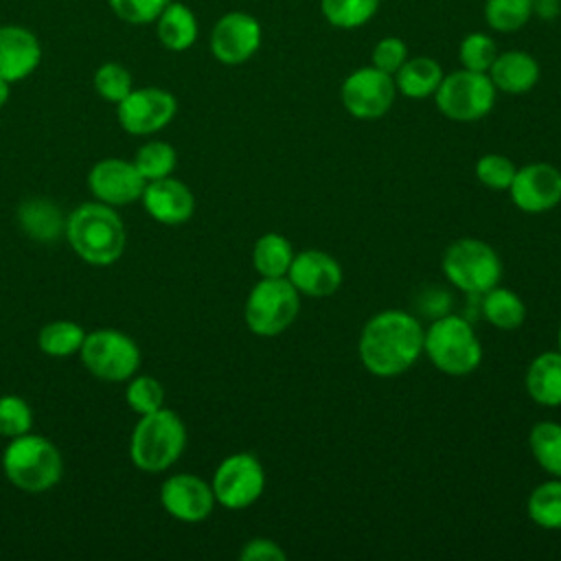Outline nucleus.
<instances>
[{
    "label": "nucleus",
    "instance_id": "3",
    "mask_svg": "<svg viewBox=\"0 0 561 561\" xmlns=\"http://www.w3.org/2000/svg\"><path fill=\"white\" fill-rule=\"evenodd\" d=\"M423 353L445 375L462 377L478 368L482 362V344L462 316L443 313L425 329Z\"/></svg>",
    "mask_w": 561,
    "mask_h": 561
},
{
    "label": "nucleus",
    "instance_id": "21",
    "mask_svg": "<svg viewBox=\"0 0 561 561\" xmlns=\"http://www.w3.org/2000/svg\"><path fill=\"white\" fill-rule=\"evenodd\" d=\"M528 397L546 408L561 405V353L546 351L537 355L526 370Z\"/></svg>",
    "mask_w": 561,
    "mask_h": 561
},
{
    "label": "nucleus",
    "instance_id": "41",
    "mask_svg": "<svg viewBox=\"0 0 561 561\" xmlns=\"http://www.w3.org/2000/svg\"><path fill=\"white\" fill-rule=\"evenodd\" d=\"M533 13L541 20H554L561 13V0H533Z\"/></svg>",
    "mask_w": 561,
    "mask_h": 561
},
{
    "label": "nucleus",
    "instance_id": "6",
    "mask_svg": "<svg viewBox=\"0 0 561 561\" xmlns=\"http://www.w3.org/2000/svg\"><path fill=\"white\" fill-rule=\"evenodd\" d=\"M447 280L469 296H482L502 278V261L497 252L482 239L462 237L447 245L443 261Z\"/></svg>",
    "mask_w": 561,
    "mask_h": 561
},
{
    "label": "nucleus",
    "instance_id": "27",
    "mask_svg": "<svg viewBox=\"0 0 561 561\" xmlns=\"http://www.w3.org/2000/svg\"><path fill=\"white\" fill-rule=\"evenodd\" d=\"M530 522L546 530H561V478L535 486L526 502Z\"/></svg>",
    "mask_w": 561,
    "mask_h": 561
},
{
    "label": "nucleus",
    "instance_id": "28",
    "mask_svg": "<svg viewBox=\"0 0 561 561\" xmlns=\"http://www.w3.org/2000/svg\"><path fill=\"white\" fill-rule=\"evenodd\" d=\"M528 445L537 465L554 478H561V425L554 421L537 423L528 434Z\"/></svg>",
    "mask_w": 561,
    "mask_h": 561
},
{
    "label": "nucleus",
    "instance_id": "14",
    "mask_svg": "<svg viewBox=\"0 0 561 561\" xmlns=\"http://www.w3.org/2000/svg\"><path fill=\"white\" fill-rule=\"evenodd\" d=\"M508 193L519 210L528 215L548 213L561 202V171L548 162L526 164L515 171Z\"/></svg>",
    "mask_w": 561,
    "mask_h": 561
},
{
    "label": "nucleus",
    "instance_id": "32",
    "mask_svg": "<svg viewBox=\"0 0 561 561\" xmlns=\"http://www.w3.org/2000/svg\"><path fill=\"white\" fill-rule=\"evenodd\" d=\"M175 164H178L175 149L160 140H151V142L142 145L134 158V167L145 178V182L171 175Z\"/></svg>",
    "mask_w": 561,
    "mask_h": 561
},
{
    "label": "nucleus",
    "instance_id": "15",
    "mask_svg": "<svg viewBox=\"0 0 561 561\" xmlns=\"http://www.w3.org/2000/svg\"><path fill=\"white\" fill-rule=\"evenodd\" d=\"M88 184L99 202L107 206H121L140 199L147 182L138 173L134 162L105 158L92 167Z\"/></svg>",
    "mask_w": 561,
    "mask_h": 561
},
{
    "label": "nucleus",
    "instance_id": "35",
    "mask_svg": "<svg viewBox=\"0 0 561 561\" xmlns=\"http://www.w3.org/2000/svg\"><path fill=\"white\" fill-rule=\"evenodd\" d=\"M517 167L502 153H484L476 162V178L493 191H508Z\"/></svg>",
    "mask_w": 561,
    "mask_h": 561
},
{
    "label": "nucleus",
    "instance_id": "1",
    "mask_svg": "<svg viewBox=\"0 0 561 561\" xmlns=\"http://www.w3.org/2000/svg\"><path fill=\"white\" fill-rule=\"evenodd\" d=\"M425 329L403 309L375 313L359 335V359L375 377H397L423 355Z\"/></svg>",
    "mask_w": 561,
    "mask_h": 561
},
{
    "label": "nucleus",
    "instance_id": "20",
    "mask_svg": "<svg viewBox=\"0 0 561 561\" xmlns=\"http://www.w3.org/2000/svg\"><path fill=\"white\" fill-rule=\"evenodd\" d=\"M486 75L491 77L495 90L506 94H526L539 81V64L526 50H506L497 53Z\"/></svg>",
    "mask_w": 561,
    "mask_h": 561
},
{
    "label": "nucleus",
    "instance_id": "33",
    "mask_svg": "<svg viewBox=\"0 0 561 561\" xmlns=\"http://www.w3.org/2000/svg\"><path fill=\"white\" fill-rule=\"evenodd\" d=\"M495 57H497L495 39L480 31L465 35L458 46V59H460L462 68L473 70V72H489Z\"/></svg>",
    "mask_w": 561,
    "mask_h": 561
},
{
    "label": "nucleus",
    "instance_id": "7",
    "mask_svg": "<svg viewBox=\"0 0 561 561\" xmlns=\"http://www.w3.org/2000/svg\"><path fill=\"white\" fill-rule=\"evenodd\" d=\"M300 294L287 276H261L245 300V324L254 335L276 337L298 316Z\"/></svg>",
    "mask_w": 561,
    "mask_h": 561
},
{
    "label": "nucleus",
    "instance_id": "12",
    "mask_svg": "<svg viewBox=\"0 0 561 561\" xmlns=\"http://www.w3.org/2000/svg\"><path fill=\"white\" fill-rule=\"evenodd\" d=\"M116 116L125 131L145 136L160 131L171 123L178 112V101L162 88L131 90L121 103H116Z\"/></svg>",
    "mask_w": 561,
    "mask_h": 561
},
{
    "label": "nucleus",
    "instance_id": "42",
    "mask_svg": "<svg viewBox=\"0 0 561 561\" xmlns=\"http://www.w3.org/2000/svg\"><path fill=\"white\" fill-rule=\"evenodd\" d=\"M7 99H9V81L0 79V107L7 103Z\"/></svg>",
    "mask_w": 561,
    "mask_h": 561
},
{
    "label": "nucleus",
    "instance_id": "19",
    "mask_svg": "<svg viewBox=\"0 0 561 561\" xmlns=\"http://www.w3.org/2000/svg\"><path fill=\"white\" fill-rule=\"evenodd\" d=\"M42 59V46L37 37L15 24L0 26V79L20 81L28 77Z\"/></svg>",
    "mask_w": 561,
    "mask_h": 561
},
{
    "label": "nucleus",
    "instance_id": "31",
    "mask_svg": "<svg viewBox=\"0 0 561 561\" xmlns=\"http://www.w3.org/2000/svg\"><path fill=\"white\" fill-rule=\"evenodd\" d=\"M533 18V0H486L484 20L497 33H515Z\"/></svg>",
    "mask_w": 561,
    "mask_h": 561
},
{
    "label": "nucleus",
    "instance_id": "26",
    "mask_svg": "<svg viewBox=\"0 0 561 561\" xmlns=\"http://www.w3.org/2000/svg\"><path fill=\"white\" fill-rule=\"evenodd\" d=\"M291 261L294 250L287 237L278 232H267L256 239L252 250V263L261 276H287Z\"/></svg>",
    "mask_w": 561,
    "mask_h": 561
},
{
    "label": "nucleus",
    "instance_id": "40",
    "mask_svg": "<svg viewBox=\"0 0 561 561\" xmlns=\"http://www.w3.org/2000/svg\"><path fill=\"white\" fill-rule=\"evenodd\" d=\"M239 557L241 561H285V550L267 537H254L245 541Z\"/></svg>",
    "mask_w": 561,
    "mask_h": 561
},
{
    "label": "nucleus",
    "instance_id": "16",
    "mask_svg": "<svg viewBox=\"0 0 561 561\" xmlns=\"http://www.w3.org/2000/svg\"><path fill=\"white\" fill-rule=\"evenodd\" d=\"M160 502L169 515L180 522H202L213 513V486L193 473H178L164 480Z\"/></svg>",
    "mask_w": 561,
    "mask_h": 561
},
{
    "label": "nucleus",
    "instance_id": "23",
    "mask_svg": "<svg viewBox=\"0 0 561 561\" xmlns=\"http://www.w3.org/2000/svg\"><path fill=\"white\" fill-rule=\"evenodd\" d=\"M156 22H158L156 33L160 44L173 53H182L191 48L197 39V20L193 11L182 2L171 0Z\"/></svg>",
    "mask_w": 561,
    "mask_h": 561
},
{
    "label": "nucleus",
    "instance_id": "18",
    "mask_svg": "<svg viewBox=\"0 0 561 561\" xmlns=\"http://www.w3.org/2000/svg\"><path fill=\"white\" fill-rule=\"evenodd\" d=\"M142 204L156 221L167 226L184 224L195 210V197L191 188L184 182L173 180L169 175L145 184Z\"/></svg>",
    "mask_w": 561,
    "mask_h": 561
},
{
    "label": "nucleus",
    "instance_id": "11",
    "mask_svg": "<svg viewBox=\"0 0 561 561\" xmlns=\"http://www.w3.org/2000/svg\"><path fill=\"white\" fill-rule=\"evenodd\" d=\"M394 77L373 64L353 70L340 88L344 110L359 121H375L388 114L394 103Z\"/></svg>",
    "mask_w": 561,
    "mask_h": 561
},
{
    "label": "nucleus",
    "instance_id": "22",
    "mask_svg": "<svg viewBox=\"0 0 561 561\" xmlns=\"http://www.w3.org/2000/svg\"><path fill=\"white\" fill-rule=\"evenodd\" d=\"M443 68L432 57H408L403 66L394 72L397 92L408 99H427L434 96L443 81Z\"/></svg>",
    "mask_w": 561,
    "mask_h": 561
},
{
    "label": "nucleus",
    "instance_id": "8",
    "mask_svg": "<svg viewBox=\"0 0 561 561\" xmlns=\"http://www.w3.org/2000/svg\"><path fill=\"white\" fill-rule=\"evenodd\" d=\"M495 94L497 90L486 72L460 68L443 77L438 90L434 92V101L440 114L449 121L473 123L493 110Z\"/></svg>",
    "mask_w": 561,
    "mask_h": 561
},
{
    "label": "nucleus",
    "instance_id": "43",
    "mask_svg": "<svg viewBox=\"0 0 561 561\" xmlns=\"http://www.w3.org/2000/svg\"><path fill=\"white\" fill-rule=\"evenodd\" d=\"M559 353H561V327H559Z\"/></svg>",
    "mask_w": 561,
    "mask_h": 561
},
{
    "label": "nucleus",
    "instance_id": "36",
    "mask_svg": "<svg viewBox=\"0 0 561 561\" xmlns=\"http://www.w3.org/2000/svg\"><path fill=\"white\" fill-rule=\"evenodd\" d=\"M33 423V412L28 403L15 394L0 397V434L15 438L28 434Z\"/></svg>",
    "mask_w": 561,
    "mask_h": 561
},
{
    "label": "nucleus",
    "instance_id": "5",
    "mask_svg": "<svg viewBox=\"0 0 561 561\" xmlns=\"http://www.w3.org/2000/svg\"><path fill=\"white\" fill-rule=\"evenodd\" d=\"M2 469L11 484L26 493H42L61 478L64 462L59 449L37 434L11 438L2 454Z\"/></svg>",
    "mask_w": 561,
    "mask_h": 561
},
{
    "label": "nucleus",
    "instance_id": "25",
    "mask_svg": "<svg viewBox=\"0 0 561 561\" xmlns=\"http://www.w3.org/2000/svg\"><path fill=\"white\" fill-rule=\"evenodd\" d=\"M18 219L22 230L35 241H53L66 228L59 208L46 199L24 202L18 210Z\"/></svg>",
    "mask_w": 561,
    "mask_h": 561
},
{
    "label": "nucleus",
    "instance_id": "4",
    "mask_svg": "<svg viewBox=\"0 0 561 561\" xmlns=\"http://www.w3.org/2000/svg\"><path fill=\"white\" fill-rule=\"evenodd\" d=\"M186 427L182 419L167 408L142 414L129 440L131 462L147 473L169 469L184 451Z\"/></svg>",
    "mask_w": 561,
    "mask_h": 561
},
{
    "label": "nucleus",
    "instance_id": "39",
    "mask_svg": "<svg viewBox=\"0 0 561 561\" xmlns=\"http://www.w3.org/2000/svg\"><path fill=\"white\" fill-rule=\"evenodd\" d=\"M405 59H408V46L401 37H394V35L381 37L370 53V64L392 77L403 66Z\"/></svg>",
    "mask_w": 561,
    "mask_h": 561
},
{
    "label": "nucleus",
    "instance_id": "24",
    "mask_svg": "<svg viewBox=\"0 0 561 561\" xmlns=\"http://www.w3.org/2000/svg\"><path fill=\"white\" fill-rule=\"evenodd\" d=\"M482 316L495 329L513 331L526 320V305L513 289L495 285L482 294Z\"/></svg>",
    "mask_w": 561,
    "mask_h": 561
},
{
    "label": "nucleus",
    "instance_id": "17",
    "mask_svg": "<svg viewBox=\"0 0 561 561\" xmlns=\"http://www.w3.org/2000/svg\"><path fill=\"white\" fill-rule=\"evenodd\" d=\"M287 278L298 294L309 298H327L340 289L344 274L342 265L331 254L322 250H305L294 254Z\"/></svg>",
    "mask_w": 561,
    "mask_h": 561
},
{
    "label": "nucleus",
    "instance_id": "34",
    "mask_svg": "<svg viewBox=\"0 0 561 561\" xmlns=\"http://www.w3.org/2000/svg\"><path fill=\"white\" fill-rule=\"evenodd\" d=\"M94 88L101 99L121 103L131 92V75L121 64L107 61L94 72Z\"/></svg>",
    "mask_w": 561,
    "mask_h": 561
},
{
    "label": "nucleus",
    "instance_id": "13",
    "mask_svg": "<svg viewBox=\"0 0 561 561\" xmlns=\"http://www.w3.org/2000/svg\"><path fill=\"white\" fill-rule=\"evenodd\" d=\"M263 39L261 24L254 15L230 11L221 15L210 33V53L226 66L245 64L259 50Z\"/></svg>",
    "mask_w": 561,
    "mask_h": 561
},
{
    "label": "nucleus",
    "instance_id": "38",
    "mask_svg": "<svg viewBox=\"0 0 561 561\" xmlns=\"http://www.w3.org/2000/svg\"><path fill=\"white\" fill-rule=\"evenodd\" d=\"M169 2L171 0H110V7L123 22L149 24L158 20Z\"/></svg>",
    "mask_w": 561,
    "mask_h": 561
},
{
    "label": "nucleus",
    "instance_id": "2",
    "mask_svg": "<svg viewBox=\"0 0 561 561\" xmlns=\"http://www.w3.org/2000/svg\"><path fill=\"white\" fill-rule=\"evenodd\" d=\"M72 250L90 265H112L125 250V226L103 202H88L66 221Z\"/></svg>",
    "mask_w": 561,
    "mask_h": 561
},
{
    "label": "nucleus",
    "instance_id": "10",
    "mask_svg": "<svg viewBox=\"0 0 561 561\" xmlns=\"http://www.w3.org/2000/svg\"><path fill=\"white\" fill-rule=\"evenodd\" d=\"M215 502L230 511H241L254 504L265 489V471L254 454L239 451L219 462L213 476Z\"/></svg>",
    "mask_w": 561,
    "mask_h": 561
},
{
    "label": "nucleus",
    "instance_id": "37",
    "mask_svg": "<svg viewBox=\"0 0 561 561\" xmlns=\"http://www.w3.org/2000/svg\"><path fill=\"white\" fill-rule=\"evenodd\" d=\"M125 399H127L129 408L142 416V414H149V412H156L162 408L164 390L158 379H153L149 375H140L127 386Z\"/></svg>",
    "mask_w": 561,
    "mask_h": 561
},
{
    "label": "nucleus",
    "instance_id": "9",
    "mask_svg": "<svg viewBox=\"0 0 561 561\" xmlns=\"http://www.w3.org/2000/svg\"><path fill=\"white\" fill-rule=\"evenodd\" d=\"M83 366L103 381H123L131 377L140 364L136 342L116 329H96L81 344Z\"/></svg>",
    "mask_w": 561,
    "mask_h": 561
},
{
    "label": "nucleus",
    "instance_id": "29",
    "mask_svg": "<svg viewBox=\"0 0 561 561\" xmlns=\"http://www.w3.org/2000/svg\"><path fill=\"white\" fill-rule=\"evenodd\" d=\"M381 0H320L324 20L335 28H359L373 20Z\"/></svg>",
    "mask_w": 561,
    "mask_h": 561
},
{
    "label": "nucleus",
    "instance_id": "30",
    "mask_svg": "<svg viewBox=\"0 0 561 561\" xmlns=\"http://www.w3.org/2000/svg\"><path fill=\"white\" fill-rule=\"evenodd\" d=\"M85 340V331L70 320H55L42 327L39 331V348L50 357H68L72 353L81 351V344Z\"/></svg>",
    "mask_w": 561,
    "mask_h": 561
}]
</instances>
